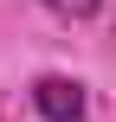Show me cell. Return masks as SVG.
<instances>
[{
  "mask_svg": "<svg viewBox=\"0 0 116 122\" xmlns=\"http://www.w3.org/2000/svg\"><path fill=\"white\" fill-rule=\"evenodd\" d=\"M32 109L45 122H77L84 116V84L77 77H39L32 84Z\"/></svg>",
  "mask_w": 116,
  "mask_h": 122,
  "instance_id": "obj_1",
  "label": "cell"
},
{
  "mask_svg": "<svg viewBox=\"0 0 116 122\" xmlns=\"http://www.w3.org/2000/svg\"><path fill=\"white\" fill-rule=\"evenodd\" d=\"M52 13H65V19H97L103 0H52Z\"/></svg>",
  "mask_w": 116,
  "mask_h": 122,
  "instance_id": "obj_2",
  "label": "cell"
}]
</instances>
